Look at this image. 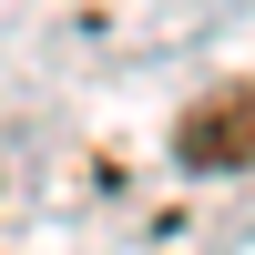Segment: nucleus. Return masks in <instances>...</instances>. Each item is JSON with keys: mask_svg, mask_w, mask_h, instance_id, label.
<instances>
[{"mask_svg": "<svg viewBox=\"0 0 255 255\" xmlns=\"http://www.w3.org/2000/svg\"><path fill=\"white\" fill-rule=\"evenodd\" d=\"M174 163H194V174H255V82H225V92H204L174 123Z\"/></svg>", "mask_w": 255, "mask_h": 255, "instance_id": "obj_1", "label": "nucleus"}]
</instances>
